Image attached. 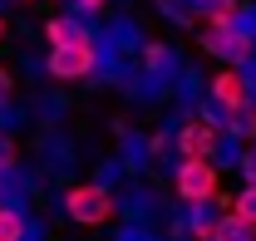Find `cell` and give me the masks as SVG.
I'll list each match as a JSON object with an SVG mask.
<instances>
[{"label":"cell","instance_id":"cell-1","mask_svg":"<svg viewBox=\"0 0 256 241\" xmlns=\"http://www.w3.org/2000/svg\"><path fill=\"white\" fill-rule=\"evenodd\" d=\"M50 79H60V84H79V79H89L98 69V50L94 40H79V44H50Z\"/></svg>","mask_w":256,"mask_h":241},{"label":"cell","instance_id":"cell-2","mask_svg":"<svg viewBox=\"0 0 256 241\" xmlns=\"http://www.w3.org/2000/svg\"><path fill=\"white\" fill-rule=\"evenodd\" d=\"M246 108H252V84H246V74L232 69V64H226L222 74H212V123L236 118V114H246Z\"/></svg>","mask_w":256,"mask_h":241},{"label":"cell","instance_id":"cell-3","mask_svg":"<svg viewBox=\"0 0 256 241\" xmlns=\"http://www.w3.org/2000/svg\"><path fill=\"white\" fill-rule=\"evenodd\" d=\"M178 197L188 202V207H202V202H217V168H212V158H182V168H178Z\"/></svg>","mask_w":256,"mask_h":241},{"label":"cell","instance_id":"cell-4","mask_svg":"<svg viewBox=\"0 0 256 241\" xmlns=\"http://www.w3.org/2000/svg\"><path fill=\"white\" fill-rule=\"evenodd\" d=\"M64 212H69L74 226H104V222L114 216V197H108L104 187H94V182H84V187H69Z\"/></svg>","mask_w":256,"mask_h":241},{"label":"cell","instance_id":"cell-5","mask_svg":"<svg viewBox=\"0 0 256 241\" xmlns=\"http://www.w3.org/2000/svg\"><path fill=\"white\" fill-rule=\"evenodd\" d=\"M197 44H202L212 60H226L232 69H236V64H246V60H252V50H256L252 34L242 30V25H207Z\"/></svg>","mask_w":256,"mask_h":241},{"label":"cell","instance_id":"cell-6","mask_svg":"<svg viewBox=\"0 0 256 241\" xmlns=\"http://www.w3.org/2000/svg\"><path fill=\"white\" fill-rule=\"evenodd\" d=\"M178 148H182V158H212V152H217V123H212V118H192V123H182Z\"/></svg>","mask_w":256,"mask_h":241},{"label":"cell","instance_id":"cell-7","mask_svg":"<svg viewBox=\"0 0 256 241\" xmlns=\"http://www.w3.org/2000/svg\"><path fill=\"white\" fill-rule=\"evenodd\" d=\"M44 40L50 44H79V40H89V30L79 15H54V20H44Z\"/></svg>","mask_w":256,"mask_h":241},{"label":"cell","instance_id":"cell-8","mask_svg":"<svg viewBox=\"0 0 256 241\" xmlns=\"http://www.w3.org/2000/svg\"><path fill=\"white\" fill-rule=\"evenodd\" d=\"M212 241H256V226L242 222L236 212H226V216H217V236Z\"/></svg>","mask_w":256,"mask_h":241},{"label":"cell","instance_id":"cell-9","mask_svg":"<svg viewBox=\"0 0 256 241\" xmlns=\"http://www.w3.org/2000/svg\"><path fill=\"white\" fill-rule=\"evenodd\" d=\"M0 241H25V216L15 207H0Z\"/></svg>","mask_w":256,"mask_h":241},{"label":"cell","instance_id":"cell-10","mask_svg":"<svg viewBox=\"0 0 256 241\" xmlns=\"http://www.w3.org/2000/svg\"><path fill=\"white\" fill-rule=\"evenodd\" d=\"M232 212H236L242 222H252V226H256V182H246V187L232 197Z\"/></svg>","mask_w":256,"mask_h":241},{"label":"cell","instance_id":"cell-11","mask_svg":"<svg viewBox=\"0 0 256 241\" xmlns=\"http://www.w3.org/2000/svg\"><path fill=\"white\" fill-rule=\"evenodd\" d=\"M143 64H148V74H162V69L172 64V50H168L162 40H153V44L143 50Z\"/></svg>","mask_w":256,"mask_h":241},{"label":"cell","instance_id":"cell-12","mask_svg":"<svg viewBox=\"0 0 256 241\" xmlns=\"http://www.w3.org/2000/svg\"><path fill=\"white\" fill-rule=\"evenodd\" d=\"M232 128H236L242 138H252V133H256V108H246V114H236V118H232Z\"/></svg>","mask_w":256,"mask_h":241},{"label":"cell","instance_id":"cell-13","mask_svg":"<svg viewBox=\"0 0 256 241\" xmlns=\"http://www.w3.org/2000/svg\"><path fill=\"white\" fill-rule=\"evenodd\" d=\"M10 162H15V143H10V138H5V133H0V172H5V168H10Z\"/></svg>","mask_w":256,"mask_h":241},{"label":"cell","instance_id":"cell-14","mask_svg":"<svg viewBox=\"0 0 256 241\" xmlns=\"http://www.w3.org/2000/svg\"><path fill=\"white\" fill-rule=\"evenodd\" d=\"M69 5H74V10H79V15H98V10H104V5H108V0H69Z\"/></svg>","mask_w":256,"mask_h":241},{"label":"cell","instance_id":"cell-15","mask_svg":"<svg viewBox=\"0 0 256 241\" xmlns=\"http://www.w3.org/2000/svg\"><path fill=\"white\" fill-rule=\"evenodd\" d=\"M242 172H246V182H256V148L242 158Z\"/></svg>","mask_w":256,"mask_h":241},{"label":"cell","instance_id":"cell-16","mask_svg":"<svg viewBox=\"0 0 256 241\" xmlns=\"http://www.w3.org/2000/svg\"><path fill=\"white\" fill-rule=\"evenodd\" d=\"M5 104H10V74L0 69V108H5Z\"/></svg>","mask_w":256,"mask_h":241},{"label":"cell","instance_id":"cell-17","mask_svg":"<svg viewBox=\"0 0 256 241\" xmlns=\"http://www.w3.org/2000/svg\"><path fill=\"white\" fill-rule=\"evenodd\" d=\"M0 40H5V20H0Z\"/></svg>","mask_w":256,"mask_h":241}]
</instances>
